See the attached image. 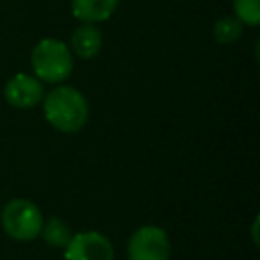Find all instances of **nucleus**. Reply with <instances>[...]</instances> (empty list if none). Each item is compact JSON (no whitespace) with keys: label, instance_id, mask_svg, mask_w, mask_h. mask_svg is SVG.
I'll return each instance as SVG.
<instances>
[{"label":"nucleus","instance_id":"1","mask_svg":"<svg viewBox=\"0 0 260 260\" xmlns=\"http://www.w3.org/2000/svg\"><path fill=\"white\" fill-rule=\"evenodd\" d=\"M43 114L45 120L59 132H77L87 124L89 106L81 91L71 85H59L43 95Z\"/></svg>","mask_w":260,"mask_h":260},{"label":"nucleus","instance_id":"8","mask_svg":"<svg viewBox=\"0 0 260 260\" xmlns=\"http://www.w3.org/2000/svg\"><path fill=\"white\" fill-rule=\"evenodd\" d=\"M104 45V37L102 32L93 26V24H81L79 28H75V32L71 35V49L77 57L81 59H91L102 51Z\"/></svg>","mask_w":260,"mask_h":260},{"label":"nucleus","instance_id":"3","mask_svg":"<svg viewBox=\"0 0 260 260\" xmlns=\"http://www.w3.org/2000/svg\"><path fill=\"white\" fill-rule=\"evenodd\" d=\"M43 221L41 209L30 199H10L2 209V228L12 240L18 242H30L39 238Z\"/></svg>","mask_w":260,"mask_h":260},{"label":"nucleus","instance_id":"5","mask_svg":"<svg viewBox=\"0 0 260 260\" xmlns=\"http://www.w3.org/2000/svg\"><path fill=\"white\" fill-rule=\"evenodd\" d=\"M65 260H114V246L100 232H79L67 242Z\"/></svg>","mask_w":260,"mask_h":260},{"label":"nucleus","instance_id":"7","mask_svg":"<svg viewBox=\"0 0 260 260\" xmlns=\"http://www.w3.org/2000/svg\"><path fill=\"white\" fill-rule=\"evenodd\" d=\"M120 0H71V12L81 22H102L108 20Z\"/></svg>","mask_w":260,"mask_h":260},{"label":"nucleus","instance_id":"6","mask_svg":"<svg viewBox=\"0 0 260 260\" xmlns=\"http://www.w3.org/2000/svg\"><path fill=\"white\" fill-rule=\"evenodd\" d=\"M43 95H45V91H43L41 79H37L35 75H28V73H16L4 85L6 102L18 110H28V108L37 106L43 100Z\"/></svg>","mask_w":260,"mask_h":260},{"label":"nucleus","instance_id":"10","mask_svg":"<svg viewBox=\"0 0 260 260\" xmlns=\"http://www.w3.org/2000/svg\"><path fill=\"white\" fill-rule=\"evenodd\" d=\"M213 35H215V41L221 45L236 43L242 35V22L236 16H221L213 26Z\"/></svg>","mask_w":260,"mask_h":260},{"label":"nucleus","instance_id":"9","mask_svg":"<svg viewBox=\"0 0 260 260\" xmlns=\"http://www.w3.org/2000/svg\"><path fill=\"white\" fill-rule=\"evenodd\" d=\"M39 236H43V240L53 248H65L73 234L61 217H49L47 221H43Z\"/></svg>","mask_w":260,"mask_h":260},{"label":"nucleus","instance_id":"2","mask_svg":"<svg viewBox=\"0 0 260 260\" xmlns=\"http://www.w3.org/2000/svg\"><path fill=\"white\" fill-rule=\"evenodd\" d=\"M30 65L37 79L47 83H61L73 71V55L63 41L47 37L32 47Z\"/></svg>","mask_w":260,"mask_h":260},{"label":"nucleus","instance_id":"11","mask_svg":"<svg viewBox=\"0 0 260 260\" xmlns=\"http://www.w3.org/2000/svg\"><path fill=\"white\" fill-rule=\"evenodd\" d=\"M234 10L242 24L256 26L260 22V0H234Z\"/></svg>","mask_w":260,"mask_h":260},{"label":"nucleus","instance_id":"4","mask_svg":"<svg viewBox=\"0 0 260 260\" xmlns=\"http://www.w3.org/2000/svg\"><path fill=\"white\" fill-rule=\"evenodd\" d=\"M171 242L162 228L142 225L128 240V260H169Z\"/></svg>","mask_w":260,"mask_h":260}]
</instances>
